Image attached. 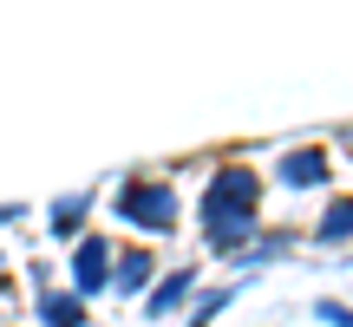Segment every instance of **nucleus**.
I'll use <instances>...</instances> for the list:
<instances>
[{
    "instance_id": "f03ea898",
    "label": "nucleus",
    "mask_w": 353,
    "mask_h": 327,
    "mask_svg": "<svg viewBox=\"0 0 353 327\" xmlns=\"http://www.w3.org/2000/svg\"><path fill=\"white\" fill-rule=\"evenodd\" d=\"M118 216L151 229V236H170L176 229V197H170V184H125L118 190Z\"/></svg>"
},
{
    "instance_id": "9d476101",
    "label": "nucleus",
    "mask_w": 353,
    "mask_h": 327,
    "mask_svg": "<svg viewBox=\"0 0 353 327\" xmlns=\"http://www.w3.org/2000/svg\"><path fill=\"white\" fill-rule=\"evenodd\" d=\"M314 315H321V321H327V327H353V308H341V301H321V308H314Z\"/></svg>"
},
{
    "instance_id": "0eeeda50",
    "label": "nucleus",
    "mask_w": 353,
    "mask_h": 327,
    "mask_svg": "<svg viewBox=\"0 0 353 327\" xmlns=\"http://www.w3.org/2000/svg\"><path fill=\"white\" fill-rule=\"evenodd\" d=\"M347 236H353V197H334L327 216L314 223V242H347Z\"/></svg>"
},
{
    "instance_id": "423d86ee",
    "label": "nucleus",
    "mask_w": 353,
    "mask_h": 327,
    "mask_svg": "<svg viewBox=\"0 0 353 327\" xmlns=\"http://www.w3.org/2000/svg\"><path fill=\"white\" fill-rule=\"evenodd\" d=\"M39 321L46 327H85V301L79 295H39Z\"/></svg>"
},
{
    "instance_id": "1a4fd4ad",
    "label": "nucleus",
    "mask_w": 353,
    "mask_h": 327,
    "mask_svg": "<svg viewBox=\"0 0 353 327\" xmlns=\"http://www.w3.org/2000/svg\"><path fill=\"white\" fill-rule=\"evenodd\" d=\"M85 210H92V190H79V197H65L59 210H52V236H72V229H79V216H85Z\"/></svg>"
},
{
    "instance_id": "7ed1b4c3",
    "label": "nucleus",
    "mask_w": 353,
    "mask_h": 327,
    "mask_svg": "<svg viewBox=\"0 0 353 327\" xmlns=\"http://www.w3.org/2000/svg\"><path fill=\"white\" fill-rule=\"evenodd\" d=\"M118 275V262H112V242L105 236H79V249H72V281H79V295H105V281Z\"/></svg>"
},
{
    "instance_id": "f257e3e1",
    "label": "nucleus",
    "mask_w": 353,
    "mask_h": 327,
    "mask_svg": "<svg viewBox=\"0 0 353 327\" xmlns=\"http://www.w3.org/2000/svg\"><path fill=\"white\" fill-rule=\"evenodd\" d=\"M255 210H262V177L242 170V164L216 170V177H210V190H203V236H210V249L236 255L242 242H249Z\"/></svg>"
},
{
    "instance_id": "20e7f679",
    "label": "nucleus",
    "mask_w": 353,
    "mask_h": 327,
    "mask_svg": "<svg viewBox=\"0 0 353 327\" xmlns=\"http://www.w3.org/2000/svg\"><path fill=\"white\" fill-rule=\"evenodd\" d=\"M275 177H281V190H321V184H327V151L301 144V151H288L275 164Z\"/></svg>"
},
{
    "instance_id": "6e6552de",
    "label": "nucleus",
    "mask_w": 353,
    "mask_h": 327,
    "mask_svg": "<svg viewBox=\"0 0 353 327\" xmlns=\"http://www.w3.org/2000/svg\"><path fill=\"white\" fill-rule=\"evenodd\" d=\"M112 281H118V288H125V295H138L144 281H151V249H131L125 262H118V275H112Z\"/></svg>"
},
{
    "instance_id": "39448f33",
    "label": "nucleus",
    "mask_w": 353,
    "mask_h": 327,
    "mask_svg": "<svg viewBox=\"0 0 353 327\" xmlns=\"http://www.w3.org/2000/svg\"><path fill=\"white\" fill-rule=\"evenodd\" d=\"M190 281H196V275H190V268H170V275L164 281H157V295H151V301H144V315H176V308H183V295H190Z\"/></svg>"
}]
</instances>
